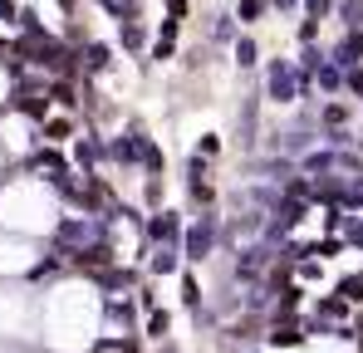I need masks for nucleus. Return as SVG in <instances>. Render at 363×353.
Wrapping results in <instances>:
<instances>
[{
	"mask_svg": "<svg viewBox=\"0 0 363 353\" xmlns=\"http://www.w3.org/2000/svg\"><path fill=\"white\" fill-rule=\"evenodd\" d=\"M300 15H304V20H319V25H324V20L334 15V0H300Z\"/></svg>",
	"mask_w": 363,
	"mask_h": 353,
	"instance_id": "393cba45",
	"label": "nucleus"
},
{
	"mask_svg": "<svg viewBox=\"0 0 363 353\" xmlns=\"http://www.w3.org/2000/svg\"><path fill=\"white\" fill-rule=\"evenodd\" d=\"M324 59H329V50H324V45H300V55H295V69H300V74H314Z\"/></svg>",
	"mask_w": 363,
	"mask_h": 353,
	"instance_id": "6ab92c4d",
	"label": "nucleus"
},
{
	"mask_svg": "<svg viewBox=\"0 0 363 353\" xmlns=\"http://www.w3.org/2000/svg\"><path fill=\"white\" fill-rule=\"evenodd\" d=\"M300 25H295V40L300 45H319V20H304V15H295Z\"/></svg>",
	"mask_w": 363,
	"mask_h": 353,
	"instance_id": "cd10ccee",
	"label": "nucleus"
},
{
	"mask_svg": "<svg viewBox=\"0 0 363 353\" xmlns=\"http://www.w3.org/2000/svg\"><path fill=\"white\" fill-rule=\"evenodd\" d=\"M255 118H260V89L241 99V118H236V147H241V152H255V138H260Z\"/></svg>",
	"mask_w": 363,
	"mask_h": 353,
	"instance_id": "0eeeda50",
	"label": "nucleus"
},
{
	"mask_svg": "<svg viewBox=\"0 0 363 353\" xmlns=\"http://www.w3.org/2000/svg\"><path fill=\"white\" fill-rule=\"evenodd\" d=\"M339 30H363V0H334Z\"/></svg>",
	"mask_w": 363,
	"mask_h": 353,
	"instance_id": "a211bd4d",
	"label": "nucleus"
},
{
	"mask_svg": "<svg viewBox=\"0 0 363 353\" xmlns=\"http://www.w3.org/2000/svg\"><path fill=\"white\" fill-rule=\"evenodd\" d=\"M231 59H236V69H241V74H255V69H260V40H255L250 30H241V35H236V45H231Z\"/></svg>",
	"mask_w": 363,
	"mask_h": 353,
	"instance_id": "ddd939ff",
	"label": "nucleus"
},
{
	"mask_svg": "<svg viewBox=\"0 0 363 353\" xmlns=\"http://www.w3.org/2000/svg\"><path fill=\"white\" fill-rule=\"evenodd\" d=\"M354 152H359V157H363V128H359V133H354Z\"/></svg>",
	"mask_w": 363,
	"mask_h": 353,
	"instance_id": "72a5a7b5",
	"label": "nucleus"
},
{
	"mask_svg": "<svg viewBox=\"0 0 363 353\" xmlns=\"http://www.w3.org/2000/svg\"><path fill=\"white\" fill-rule=\"evenodd\" d=\"M99 10H108L113 20H138V0H94Z\"/></svg>",
	"mask_w": 363,
	"mask_h": 353,
	"instance_id": "4be33fe9",
	"label": "nucleus"
},
{
	"mask_svg": "<svg viewBox=\"0 0 363 353\" xmlns=\"http://www.w3.org/2000/svg\"><path fill=\"white\" fill-rule=\"evenodd\" d=\"M231 15H236V25H241V30H255V25L270 15V0H236V10H231Z\"/></svg>",
	"mask_w": 363,
	"mask_h": 353,
	"instance_id": "dca6fc26",
	"label": "nucleus"
},
{
	"mask_svg": "<svg viewBox=\"0 0 363 353\" xmlns=\"http://www.w3.org/2000/svg\"><path fill=\"white\" fill-rule=\"evenodd\" d=\"M147 55L157 59V64H172V59H177V35H157V40L147 45Z\"/></svg>",
	"mask_w": 363,
	"mask_h": 353,
	"instance_id": "aec40b11",
	"label": "nucleus"
},
{
	"mask_svg": "<svg viewBox=\"0 0 363 353\" xmlns=\"http://www.w3.org/2000/svg\"><path fill=\"white\" fill-rule=\"evenodd\" d=\"M143 260H147V270H152L157 280H162V275H182V250L177 245H147Z\"/></svg>",
	"mask_w": 363,
	"mask_h": 353,
	"instance_id": "9b49d317",
	"label": "nucleus"
},
{
	"mask_svg": "<svg viewBox=\"0 0 363 353\" xmlns=\"http://www.w3.org/2000/svg\"><path fill=\"white\" fill-rule=\"evenodd\" d=\"M177 250H182L186 265H206V260H216V255H221V206L196 211V216L182 226Z\"/></svg>",
	"mask_w": 363,
	"mask_h": 353,
	"instance_id": "f257e3e1",
	"label": "nucleus"
},
{
	"mask_svg": "<svg viewBox=\"0 0 363 353\" xmlns=\"http://www.w3.org/2000/svg\"><path fill=\"white\" fill-rule=\"evenodd\" d=\"M79 128H84V123H79L74 113H60V108H55V113H50L45 123H40V142H55V147H69V142L79 138Z\"/></svg>",
	"mask_w": 363,
	"mask_h": 353,
	"instance_id": "6e6552de",
	"label": "nucleus"
},
{
	"mask_svg": "<svg viewBox=\"0 0 363 353\" xmlns=\"http://www.w3.org/2000/svg\"><path fill=\"white\" fill-rule=\"evenodd\" d=\"M265 339H270L275 349H304L309 334H304L300 319H270V334H265Z\"/></svg>",
	"mask_w": 363,
	"mask_h": 353,
	"instance_id": "f8f14e48",
	"label": "nucleus"
},
{
	"mask_svg": "<svg viewBox=\"0 0 363 353\" xmlns=\"http://www.w3.org/2000/svg\"><path fill=\"white\" fill-rule=\"evenodd\" d=\"M314 113H319V133H339V128H349V123L359 118V108H354L349 99H324Z\"/></svg>",
	"mask_w": 363,
	"mask_h": 353,
	"instance_id": "9d476101",
	"label": "nucleus"
},
{
	"mask_svg": "<svg viewBox=\"0 0 363 353\" xmlns=\"http://www.w3.org/2000/svg\"><path fill=\"white\" fill-rule=\"evenodd\" d=\"M128 353H133V349H128Z\"/></svg>",
	"mask_w": 363,
	"mask_h": 353,
	"instance_id": "c9c22d12",
	"label": "nucleus"
},
{
	"mask_svg": "<svg viewBox=\"0 0 363 353\" xmlns=\"http://www.w3.org/2000/svg\"><path fill=\"white\" fill-rule=\"evenodd\" d=\"M260 99L275 108H295L300 89H295V59L290 55H270L260 64Z\"/></svg>",
	"mask_w": 363,
	"mask_h": 353,
	"instance_id": "f03ea898",
	"label": "nucleus"
},
{
	"mask_svg": "<svg viewBox=\"0 0 363 353\" xmlns=\"http://www.w3.org/2000/svg\"><path fill=\"white\" fill-rule=\"evenodd\" d=\"M143 138H147V133H143V123L133 118L123 133L108 138V162H113V167H128V172H143Z\"/></svg>",
	"mask_w": 363,
	"mask_h": 353,
	"instance_id": "7ed1b4c3",
	"label": "nucleus"
},
{
	"mask_svg": "<svg viewBox=\"0 0 363 353\" xmlns=\"http://www.w3.org/2000/svg\"><path fill=\"white\" fill-rule=\"evenodd\" d=\"M314 94H319V99H339V94H344V69L324 59V64L314 69Z\"/></svg>",
	"mask_w": 363,
	"mask_h": 353,
	"instance_id": "4468645a",
	"label": "nucleus"
},
{
	"mask_svg": "<svg viewBox=\"0 0 363 353\" xmlns=\"http://www.w3.org/2000/svg\"><path fill=\"white\" fill-rule=\"evenodd\" d=\"M275 15H300V0H270Z\"/></svg>",
	"mask_w": 363,
	"mask_h": 353,
	"instance_id": "473e14b6",
	"label": "nucleus"
},
{
	"mask_svg": "<svg viewBox=\"0 0 363 353\" xmlns=\"http://www.w3.org/2000/svg\"><path fill=\"white\" fill-rule=\"evenodd\" d=\"M329 64H339V69L363 64V30H339V40L329 45Z\"/></svg>",
	"mask_w": 363,
	"mask_h": 353,
	"instance_id": "1a4fd4ad",
	"label": "nucleus"
},
{
	"mask_svg": "<svg viewBox=\"0 0 363 353\" xmlns=\"http://www.w3.org/2000/svg\"><path fill=\"white\" fill-rule=\"evenodd\" d=\"M167 15H172V20H186V15H191V0H167Z\"/></svg>",
	"mask_w": 363,
	"mask_h": 353,
	"instance_id": "2f4dec72",
	"label": "nucleus"
},
{
	"mask_svg": "<svg viewBox=\"0 0 363 353\" xmlns=\"http://www.w3.org/2000/svg\"><path fill=\"white\" fill-rule=\"evenodd\" d=\"M143 201H147V211L162 206V176H147V181H143Z\"/></svg>",
	"mask_w": 363,
	"mask_h": 353,
	"instance_id": "c85d7f7f",
	"label": "nucleus"
},
{
	"mask_svg": "<svg viewBox=\"0 0 363 353\" xmlns=\"http://www.w3.org/2000/svg\"><path fill=\"white\" fill-rule=\"evenodd\" d=\"M182 211L177 206H157V211H147V221H143V240L147 245H177L182 240Z\"/></svg>",
	"mask_w": 363,
	"mask_h": 353,
	"instance_id": "39448f33",
	"label": "nucleus"
},
{
	"mask_svg": "<svg viewBox=\"0 0 363 353\" xmlns=\"http://www.w3.org/2000/svg\"><path fill=\"white\" fill-rule=\"evenodd\" d=\"M196 152L216 162V157H221V133H201V142H196Z\"/></svg>",
	"mask_w": 363,
	"mask_h": 353,
	"instance_id": "c756f323",
	"label": "nucleus"
},
{
	"mask_svg": "<svg viewBox=\"0 0 363 353\" xmlns=\"http://www.w3.org/2000/svg\"><path fill=\"white\" fill-rule=\"evenodd\" d=\"M118 50L133 59H143L147 50V30H143V20H118Z\"/></svg>",
	"mask_w": 363,
	"mask_h": 353,
	"instance_id": "2eb2a0df",
	"label": "nucleus"
},
{
	"mask_svg": "<svg viewBox=\"0 0 363 353\" xmlns=\"http://www.w3.org/2000/svg\"><path fill=\"white\" fill-rule=\"evenodd\" d=\"M339 299H349V304H363V275H344L339 285H334Z\"/></svg>",
	"mask_w": 363,
	"mask_h": 353,
	"instance_id": "5701e85b",
	"label": "nucleus"
},
{
	"mask_svg": "<svg viewBox=\"0 0 363 353\" xmlns=\"http://www.w3.org/2000/svg\"><path fill=\"white\" fill-rule=\"evenodd\" d=\"M113 59H118L113 45L89 40V45H79V74H84V79H104V74H113Z\"/></svg>",
	"mask_w": 363,
	"mask_h": 353,
	"instance_id": "423d86ee",
	"label": "nucleus"
},
{
	"mask_svg": "<svg viewBox=\"0 0 363 353\" xmlns=\"http://www.w3.org/2000/svg\"><path fill=\"white\" fill-rule=\"evenodd\" d=\"M69 152H74V172H99L108 162V138L99 128H79V138L69 142Z\"/></svg>",
	"mask_w": 363,
	"mask_h": 353,
	"instance_id": "20e7f679",
	"label": "nucleus"
},
{
	"mask_svg": "<svg viewBox=\"0 0 363 353\" xmlns=\"http://www.w3.org/2000/svg\"><path fill=\"white\" fill-rule=\"evenodd\" d=\"M182 304H186L191 314L201 309V285H196V275H191V270H182Z\"/></svg>",
	"mask_w": 363,
	"mask_h": 353,
	"instance_id": "412c9836",
	"label": "nucleus"
},
{
	"mask_svg": "<svg viewBox=\"0 0 363 353\" xmlns=\"http://www.w3.org/2000/svg\"><path fill=\"white\" fill-rule=\"evenodd\" d=\"M167 329H172V314L167 309H147V339H167Z\"/></svg>",
	"mask_w": 363,
	"mask_h": 353,
	"instance_id": "b1692460",
	"label": "nucleus"
},
{
	"mask_svg": "<svg viewBox=\"0 0 363 353\" xmlns=\"http://www.w3.org/2000/svg\"><path fill=\"white\" fill-rule=\"evenodd\" d=\"M162 353H177V349H172V344H162Z\"/></svg>",
	"mask_w": 363,
	"mask_h": 353,
	"instance_id": "f704fd0d",
	"label": "nucleus"
},
{
	"mask_svg": "<svg viewBox=\"0 0 363 353\" xmlns=\"http://www.w3.org/2000/svg\"><path fill=\"white\" fill-rule=\"evenodd\" d=\"M0 20L15 25V20H20V0H0Z\"/></svg>",
	"mask_w": 363,
	"mask_h": 353,
	"instance_id": "7c9ffc66",
	"label": "nucleus"
},
{
	"mask_svg": "<svg viewBox=\"0 0 363 353\" xmlns=\"http://www.w3.org/2000/svg\"><path fill=\"white\" fill-rule=\"evenodd\" d=\"M349 309H354V304H349V299H339V294L319 299V314H324V319H349Z\"/></svg>",
	"mask_w": 363,
	"mask_h": 353,
	"instance_id": "a878e982",
	"label": "nucleus"
},
{
	"mask_svg": "<svg viewBox=\"0 0 363 353\" xmlns=\"http://www.w3.org/2000/svg\"><path fill=\"white\" fill-rule=\"evenodd\" d=\"M344 99H363V64L344 69Z\"/></svg>",
	"mask_w": 363,
	"mask_h": 353,
	"instance_id": "bb28decb",
	"label": "nucleus"
},
{
	"mask_svg": "<svg viewBox=\"0 0 363 353\" xmlns=\"http://www.w3.org/2000/svg\"><path fill=\"white\" fill-rule=\"evenodd\" d=\"M206 35H211V45H236V35H241V25H236V15H211V25H206Z\"/></svg>",
	"mask_w": 363,
	"mask_h": 353,
	"instance_id": "f3484780",
	"label": "nucleus"
}]
</instances>
